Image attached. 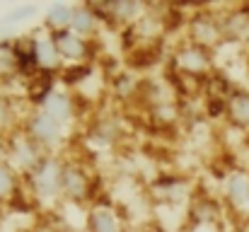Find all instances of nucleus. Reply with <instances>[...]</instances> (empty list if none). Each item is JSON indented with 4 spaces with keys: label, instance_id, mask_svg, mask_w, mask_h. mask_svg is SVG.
<instances>
[{
    "label": "nucleus",
    "instance_id": "nucleus-3",
    "mask_svg": "<svg viewBox=\"0 0 249 232\" xmlns=\"http://www.w3.org/2000/svg\"><path fill=\"white\" fill-rule=\"evenodd\" d=\"M19 131L24 136H29L44 153L49 155H58V148L63 145V138H66V128L58 126L56 121H51L41 109H32L22 119Z\"/></svg>",
    "mask_w": 249,
    "mask_h": 232
},
{
    "label": "nucleus",
    "instance_id": "nucleus-8",
    "mask_svg": "<svg viewBox=\"0 0 249 232\" xmlns=\"http://www.w3.org/2000/svg\"><path fill=\"white\" fill-rule=\"evenodd\" d=\"M36 109H41L51 121H56L63 128H68L78 116V102L66 87H51L49 94L39 102Z\"/></svg>",
    "mask_w": 249,
    "mask_h": 232
},
{
    "label": "nucleus",
    "instance_id": "nucleus-23",
    "mask_svg": "<svg viewBox=\"0 0 249 232\" xmlns=\"http://www.w3.org/2000/svg\"><path fill=\"white\" fill-rule=\"evenodd\" d=\"M36 232H53V230H36Z\"/></svg>",
    "mask_w": 249,
    "mask_h": 232
},
{
    "label": "nucleus",
    "instance_id": "nucleus-15",
    "mask_svg": "<svg viewBox=\"0 0 249 232\" xmlns=\"http://www.w3.org/2000/svg\"><path fill=\"white\" fill-rule=\"evenodd\" d=\"M225 116L235 126L249 128V92H245V89L230 92V97L225 99Z\"/></svg>",
    "mask_w": 249,
    "mask_h": 232
},
{
    "label": "nucleus",
    "instance_id": "nucleus-11",
    "mask_svg": "<svg viewBox=\"0 0 249 232\" xmlns=\"http://www.w3.org/2000/svg\"><path fill=\"white\" fill-rule=\"evenodd\" d=\"M85 232H126L124 220L111 203L92 201L85 211Z\"/></svg>",
    "mask_w": 249,
    "mask_h": 232
},
{
    "label": "nucleus",
    "instance_id": "nucleus-17",
    "mask_svg": "<svg viewBox=\"0 0 249 232\" xmlns=\"http://www.w3.org/2000/svg\"><path fill=\"white\" fill-rule=\"evenodd\" d=\"M22 186H24V179L15 167L10 162L0 164V203H10L22 191Z\"/></svg>",
    "mask_w": 249,
    "mask_h": 232
},
{
    "label": "nucleus",
    "instance_id": "nucleus-10",
    "mask_svg": "<svg viewBox=\"0 0 249 232\" xmlns=\"http://www.w3.org/2000/svg\"><path fill=\"white\" fill-rule=\"evenodd\" d=\"M53 44H56V51L66 63L71 66H87L89 58H92V41L78 36L75 32L66 29V32H56L53 34Z\"/></svg>",
    "mask_w": 249,
    "mask_h": 232
},
{
    "label": "nucleus",
    "instance_id": "nucleus-9",
    "mask_svg": "<svg viewBox=\"0 0 249 232\" xmlns=\"http://www.w3.org/2000/svg\"><path fill=\"white\" fill-rule=\"evenodd\" d=\"M92 5L102 22L124 24V27L136 24L148 10V2H138V0H102V2H92Z\"/></svg>",
    "mask_w": 249,
    "mask_h": 232
},
{
    "label": "nucleus",
    "instance_id": "nucleus-14",
    "mask_svg": "<svg viewBox=\"0 0 249 232\" xmlns=\"http://www.w3.org/2000/svg\"><path fill=\"white\" fill-rule=\"evenodd\" d=\"M73 10H75V5H71V2H53L44 12V24L41 27L49 29L51 34L71 29V24H73Z\"/></svg>",
    "mask_w": 249,
    "mask_h": 232
},
{
    "label": "nucleus",
    "instance_id": "nucleus-2",
    "mask_svg": "<svg viewBox=\"0 0 249 232\" xmlns=\"http://www.w3.org/2000/svg\"><path fill=\"white\" fill-rule=\"evenodd\" d=\"M94 177L80 160H63L61 169V201L68 203H92Z\"/></svg>",
    "mask_w": 249,
    "mask_h": 232
},
{
    "label": "nucleus",
    "instance_id": "nucleus-20",
    "mask_svg": "<svg viewBox=\"0 0 249 232\" xmlns=\"http://www.w3.org/2000/svg\"><path fill=\"white\" fill-rule=\"evenodd\" d=\"M36 7L34 5H15L2 19H0V24L5 22V27H12V24H24V22H29L32 17H36Z\"/></svg>",
    "mask_w": 249,
    "mask_h": 232
},
{
    "label": "nucleus",
    "instance_id": "nucleus-1",
    "mask_svg": "<svg viewBox=\"0 0 249 232\" xmlns=\"http://www.w3.org/2000/svg\"><path fill=\"white\" fill-rule=\"evenodd\" d=\"M61 169H63V157L46 155L39 162V167L24 177V186L39 206H53L61 201Z\"/></svg>",
    "mask_w": 249,
    "mask_h": 232
},
{
    "label": "nucleus",
    "instance_id": "nucleus-18",
    "mask_svg": "<svg viewBox=\"0 0 249 232\" xmlns=\"http://www.w3.org/2000/svg\"><path fill=\"white\" fill-rule=\"evenodd\" d=\"M22 121L17 116V109H15V102L7 97V94H0V136H12L15 131H19Z\"/></svg>",
    "mask_w": 249,
    "mask_h": 232
},
{
    "label": "nucleus",
    "instance_id": "nucleus-12",
    "mask_svg": "<svg viewBox=\"0 0 249 232\" xmlns=\"http://www.w3.org/2000/svg\"><path fill=\"white\" fill-rule=\"evenodd\" d=\"M223 194L228 206L235 211H247L249 208V174L247 172H230L223 181Z\"/></svg>",
    "mask_w": 249,
    "mask_h": 232
},
{
    "label": "nucleus",
    "instance_id": "nucleus-22",
    "mask_svg": "<svg viewBox=\"0 0 249 232\" xmlns=\"http://www.w3.org/2000/svg\"><path fill=\"white\" fill-rule=\"evenodd\" d=\"M53 232H83V230L75 228V225H58V228H53Z\"/></svg>",
    "mask_w": 249,
    "mask_h": 232
},
{
    "label": "nucleus",
    "instance_id": "nucleus-5",
    "mask_svg": "<svg viewBox=\"0 0 249 232\" xmlns=\"http://www.w3.org/2000/svg\"><path fill=\"white\" fill-rule=\"evenodd\" d=\"M29 36V51H32V63H34V71L39 75H56L61 68H63V61L56 51V44H53V34L44 27H36Z\"/></svg>",
    "mask_w": 249,
    "mask_h": 232
},
{
    "label": "nucleus",
    "instance_id": "nucleus-16",
    "mask_svg": "<svg viewBox=\"0 0 249 232\" xmlns=\"http://www.w3.org/2000/svg\"><path fill=\"white\" fill-rule=\"evenodd\" d=\"M19 73V58L15 49V39H0V85L12 82Z\"/></svg>",
    "mask_w": 249,
    "mask_h": 232
},
{
    "label": "nucleus",
    "instance_id": "nucleus-21",
    "mask_svg": "<svg viewBox=\"0 0 249 232\" xmlns=\"http://www.w3.org/2000/svg\"><path fill=\"white\" fill-rule=\"evenodd\" d=\"M7 155H10V148H7V138L0 136V164L7 162Z\"/></svg>",
    "mask_w": 249,
    "mask_h": 232
},
{
    "label": "nucleus",
    "instance_id": "nucleus-4",
    "mask_svg": "<svg viewBox=\"0 0 249 232\" xmlns=\"http://www.w3.org/2000/svg\"><path fill=\"white\" fill-rule=\"evenodd\" d=\"M184 24H186V39L198 44V46H203V49H208V51H213L225 39V34H223V17H218L206 5L194 10L186 17Z\"/></svg>",
    "mask_w": 249,
    "mask_h": 232
},
{
    "label": "nucleus",
    "instance_id": "nucleus-24",
    "mask_svg": "<svg viewBox=\"0 0 249 232\" xmlns=\"http://www.w3.org/2000/svg\"><path fill=\"white\" fill-rule=\"evenodd\" d=\"M0 94H2V85H0Z\"/></svg>",
    "mask_w": 249,
    "mask_h": 232
},
{
    "label": "nucleus",
    "instance_id": "nucleus-13",
    "mask_svg": "<svg viewBox=\"0 0 249 232\" xmlns=\"http://www.w3.org/2000/svg\"><path fill=\"white\" fill-rule=\"evenodd\" d=\"M99 27H102V19H99V15H97V10H94L92 2L75 5L71 32H75L78 36H83V39H89V41H92V36L99 32Z\"/></svg>",
    "mask_w": 249,
    "mask_h": 232
},
{
    "label": "nucleus",
    "instance_id": "nucleus-6",
    "mask_svg": "<svg viewBox=\"0 0 249 232\" xmlns=\"http://www.w3.org/2000/svg\"><path fill=\"white\" fill-rule=\"evenodd\" d=\"M172 66L189 77H203L213 68V56L208 49L184 39L181 44H177V49L172 51Z\"/></svg>",
    "mask_w": 249,
    "mask_h": 232
},
{
    "label": "nucleus",
    "instance_id": "nucleus-19",
    "mask_svg": "<svg viewBox=\"0 0 249 232\" xmlns=\"http://www.w3.org/2000/svg\"><path fill=\"white\" fill-rule=\"evenodd\" d=\"M249 27V19L245 17V10H235V12H228L225 17H223V34L225 36H235V39H240L245 32H247Z\"/></svg>",
    "mask_w": 249,
    "mask_h": 232
},
{
    "label": "nucleus",
    "instance_id": "nucleus-7",
    "mask_svg": "<svg viewBox=\"0 0 249 232\" xmlns=\"http://www.w3.org/2000/svg\"><path fill=\"white\" fill-rule=\"evenodd\" d=\"M7 148H10L7 162L22 174V179L27 174H32L39 167V162L49 155V153H44L29 136H24L22 131H15L12 136H7Z\"/></svg>",
    "mask_w": 249,
    "mask_h": 232
}]
</instances>
